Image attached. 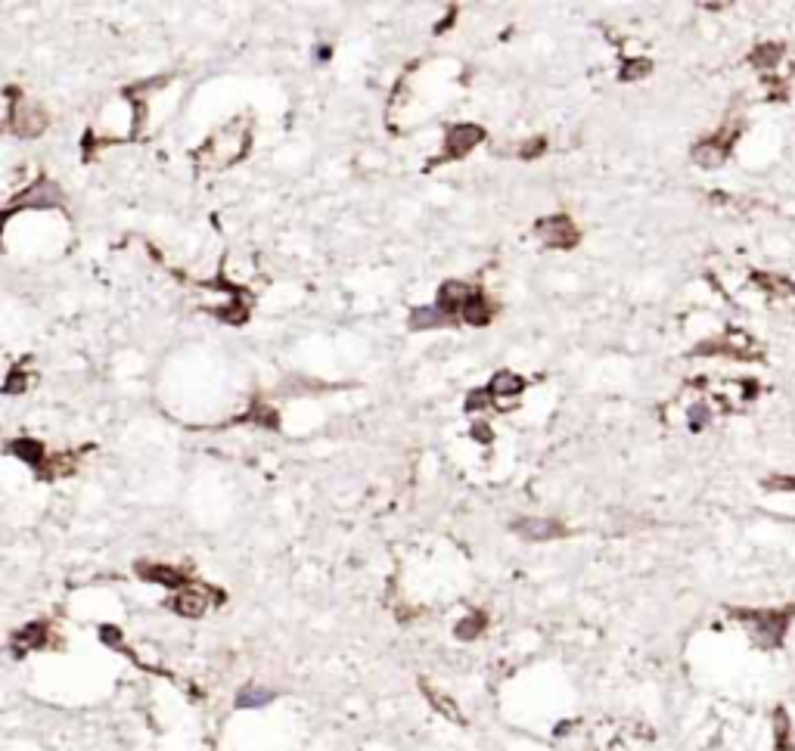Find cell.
Listing matches in <instances>:
<instances>
[{"instance_id":"cell-1","label":"cell","mask_w":795,"mask_h":751,"mask_svg":"<svg viewBox=\"0 0 795 751\" xmlns=\"http://www.w3.org/2000/svg\"><path fill=\"white\" fill-rule=\"evenodd\" d=\"M734 615L749 627L752 639L761 649H780L789 630V621L795 618V605L789 609H736Z\"/></svg>"},{"instance_id":"cell-2","label":"cell","mask_w":795,"mask_h":751,"mask_svg":"<svg viewBox=\"0 0 795 751\" xmlns=\"http://www.w3.org/2000/svg\"><path fill=\"white\" fill-rule=\"evenodd\" d=\"M248 143H252V137H248L246 121H230L224 130H218V134L209 137V143H205V146L196 153V162H202V165H233V162H239V158L246 155Z\"/></svg>"},{"instance_id":"cell-3","label":"cell","mask_w":795,"mask_h":751,"mask_svg":"<svg viewBox=\"0 0 795 751\" xmlns=\"http://www.w3.org/2000/svg\"><path fill=\"white\" fill-rule=\"evenodd\" d=\"M221 599H224V593L211 590L209 584H193V587L177 590L168 605L184 618H199V615H205L214 602H221Z\"/></svg>"},{"instance_id":"cell-4","label":"cell","mask_w":795,"mask_h":751,"mask_svg":"<svg viewBox=\"0 0 795 751\" xmlns=\"http://www.w3.org/2000/svg\"><path fill=\"white\" fill-rule=\"evenodd\" d=\"M6 100H10V128L16 130V134L22 137H38L40 130L47 128V112L40 106H34V103L22 100L16 103V93H6Z\"/></svg>"},{"instance_id":"cell-5","label":"cell","mask_w":795,"mask_h":751,"mask_svg":"<svg viewBox=\"0 0 795 751\" xmlns=\"http://www.w3.org/2000/svg\"><path fill=\"white\" fill-rule=\"evenodd\" d=\"M537 236L550 249H572L578 243V227L572 224L569 215H550V218L537 220Z\"/></svg>"},{"instance_id":"cell-6","label":"cell","mask_w":795,"mask_h":751,"mask_svg":"<svg viewBox=\"0 0 795 751\" xmlns=\"http://www.w3.org/2000/svg\"><path fill=\"white\" fill-rule=\"evenodd\" d=\"M482 137H485V130H482L479 125H454V128H447V134H445V155H441V162L463 158L473 146H479Z\"/></svg>"},{"instance_id":"cell-7","label":"cell","mask_w":795,"mask_h":751,"mask_svg":"<svg viewBox=\"0 0 795 751\" xmlns=\"http://www.w3.org/2000/svg\"><path fill=\"white\" fill-rule=\"evenodd\" d=\"M59 202H62V192H59L57 183L38 181L34 187H29L25 192L13 196L10 211H16V208H53V205H59Z\"/></svg>"},{"instance_id":"cell-8","label":"cell","mask_w":795,"mask_h":751,"mask_svg":"<svg viewBox=\"0 0 795 751\" xmlns=\"http://www.w3.org/2000/svg\"><path fill=\"white\" fill-rule=\"evenodd\" d=\"M485 391L491 395V401H494L497 407H513V404L522 397V391H525V379L516 376V373H510V370H503V373H497L494 379H491V385Z\"/></svg>"},{"instance_id":"cell-9","label":"cell","mask_w":795,"mask_h":751,"mask_svg":"<svg viewBox=\"0 0 795 751\" xmlns=\"http://www.w3.org/2000/svg\"><path fill=\"white\" fill-rule=\"evenodd\" d=\"M475 295H479V289L469 286V282H445L441 292H438V311L451 317V314L463 311V308H466Z\"/></svg>"},{"instance_id":"cell-10","label":"cell","mask_w":795,"mask_h":751,"mask_svg":"<svg viewBox=\"0 0 795 751\" xmlns=\"http://www.w3.org/2000/svg\"><path fill=\"white\" fill-rule=\"evenodd\" d=\"M513 531L525 540H553V537H563L565 528L553 519H519L513 522Z\"/></svg>"},{"instance_id":"cell-11","label":"cell","mask_w":795,"mask_h":751,"mask_svg":"<svg viewBox=\"0 0 795 751\" xmlns=\"http://www.w3.org/2000/svg\"><path fill=\"white\" fill-rule=\"evenodd\" d=\"M137 575L143 581H153V584H162V587H171V590H184L186 587V575L174 565H137Z\"/></svg>"},{"instance_id":"cell-12","label":"cell","mask_w":795,"mask_h":751,"mask_svg":"<svg viewBox=\"0 0 795 751\" xmlns=\"http://www.w3.org/2000/svg\"><path fill=\"white\" fill-rule=\"evenodd\" d=\"M50 643V627L44 621H34V624H25L22 630L13 633V649L16 652H31V649H44Z\"/></svg>"},{"instance_id":"cell-13","label":"cell","mask_w":795,"mask_h":751,"mask_svg":"<svg viewBox=\"0 0 795 751\" xmlns=\"http://www.w3.org/2000/svg\"><path fill=\"white\" fill-rule=\"evenodd\" d=\"M730 143H734V137H730V140H705V143H699V146L693 149V158L699 165H718L724 155H727Z\"/></svg>"},{"instance_id":"cell-14","label":"cell","mask_w":795,"mask_h":751,"mask_svg":"<svg viewBox=\"0 0 795 751\" xmlns=\"http://www.w3.org/2000/svg\"><path fill=\"white\" fill-rule=\"evenodd\" d=\"M445 323H451V317L441 314L438 308H413L410 311L413 329H435V326H445Z\"/></svg>"},{"instance_id":"cell-15","label":"cell","mask_w":795,"mask_h":751,"mask_svg":"<svg viewBox=\"0 0 795 751\" xmlns=\"http://www.w3.org/2000/svg\"><path fill=\"white\" fill-rule=\"evenodd\" d=\"M463 320L473 323V326H485V323L491 320V305L485 301V295H482V292L475 295L466 308H463Z\"/></svg>"},{"instance_id":"cell-16","label":"cell","mask_w":795,"mask_h":751,"mask_svg":"<svg viewBox=\"0 0 795 751\" xmlns=\"http://www.w3.org/2000/svg\"><path fill=\"white\" fill-rule=\"evenodd\" d=\"M274 699V692L271 689H261V686H248V689H243L239 692V699H237V705L239 708H261V705H267V701Z\"/></svg>"},{"instance_id":"cell-17","label":"cell","mask_w":795,"mask_h":751,"mask_svg":"<svg viewBox=\"0 0 795 751\" xmlns=\"http://www.w3.org/2000/svg\"><path fill=\"white\" fill-rule=\"evenodd\" d=\"M10 450L19 453V457L29 460V463H34V466H40V463L47 460V457H44V447H40L38 441H13Z\"/></svg>"},{"instance_id":"cell-18","label":"cell","mask_w":795,"mask_h":751,"mask_svg":"<svg viewBox=\"0 0 795 751\" xmlns=\"http://www.w3.org/2000/svg\"><path fill=\"white\" fill-rule=\"evenodd\" d=\"M482 630H485V615H482V612H473V615H466L457 624V637L460 639H475Z\"/></svg>"},{"instance_id":"cell-19","label":"cell","mask_w":795,"mask_h":751,"mask_svg":"<svg viewBox=\"0 0 795 751\" xmlns=\"http://www.w3.org/2000/svg\"><path fill=\"white\" fill-rule=\"evenodd\" d=\"M423 692L429 695V701H432V705L438 708L441 714H447V718H454V720H463V718H460V711H457V705H454V701L447 699V695H441L438 689H432L429 683H423Z\"/></svg>"},{"instance_id":"cell-20","label":"cell","mask_w":795,"mask_h":751,"mask_svg":"<svg viewBox=\"0 0 795 751\" xmlns=\"http://www.w3.org/2000/svg\"><path fill=\"white\" fill-rule=\"evenodd\" d=\"M246 419H252V423H261L267 425V429H276V413L271 407H265V404H258V407H252L246 413Z\"/></svg>"},{"instance_id":"cell-21","label":"cell","mask_w":795,"mask_h":751,"mask_svg":"<svg viewBox=\"0 0 795 751\" xmlns=\"http://www.w3.org/2000/svg\"><path fill=\"white\" fill-rule=\"evenodd\" d=\"M649 66L646 59H631L625 68H621V81H634V78H643V75H649Z\"/></svg>"},{"instance_id":"cell-22","label":"cell","mask_w":795,"mask_h":751,"mask_svg":"<svg viewBox=\"0 0 795 751\" xmlns=\"http://www.w3.org/2000/svg\"><path fill=\"white\" fill-rule=\"evenodd\" d=\"M777 751H789V723H786V711H777Z\"/></svg>"},{"instance_id":"cell-23","label":"cell","mask_w":795,"mask_h":751,"mask_svg":"<svg viewBox=\"0 0 795 751\" xmlns=\"http://www.w3.org/2000/svg\"><path fill=\"white\" fill-rule=\"evenodd\" d=\"M29 388V376L22 373V370H13L10 376H6V395H16V391H25Z\"/></svg>"},{"instance_id":"cell-24","label":"cell","mask_w":795,"mask_h":751,"mask_svg":"<svg viewBox=\"0 0 795 751\" xmlns=\"http://www.w3.org/2000/svg\"><path fill=\"white\" fill-rule=\"evenodd\" d=\"M767 487H773V491H795V478L792 475H786V478H771Z\"/></svg>"},{"instance_id":"cell-25","label":"cell","mask_w":795,"mask_h":751,"mask_svg":"<svg viewBox=\"0 0 795 751\" xmlns=\"http://www.w3.org/2000/svg\"><path fill=\"white\" fill-rule=\"evenodd\" d=\"M473 435L479 438L482 444H488V441H491V429H488L485 423H475V425H473Z\"/></svg>"},{"instance_id":"cell-26","label":"cell","mask_w":795,"mask_h":751,"mask_svg":"<svg viewBox=\"0 0 795 751\" xmlns=\"http://www.w3.org/2000/svg\"><path fill=\"white\" fill-rule=\"evenodd\" d=\"M541 149H544V140H541V137H537L535 143H528V146L522 149V155H525V158H531V155H537V153H541Z\"/></svg>"}]
</instances>
